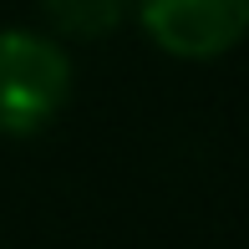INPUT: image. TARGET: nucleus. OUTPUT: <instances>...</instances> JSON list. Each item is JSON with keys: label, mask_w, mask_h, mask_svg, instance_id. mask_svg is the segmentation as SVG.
Masks as SVG:
<instances>
[{"label": "nucleus", "mask_w": 249, "mask_h": 249, "mask_svg": "<svg viewBox=\"0 0 249 249\" xmlns=\"http://www.w3.org/2000/svg\"><path fill=\"white\" fill-rule=\"evenodd\" d=\"M71 97V61L36 31H0V138L41 132Z\"/></svg>", "instance_id": "nucleus-1"}, {"label": "nucleus", "mask_w": 249, "mask_h": 249, "mask_svg": "<svg viewBox=\"0 0 249 249\" xmlns=\"http://www.w3.org/2000/svg\"><path fill=\"white\" fill-rule=\"evenodd\" d=\"M138 16L178 61H213L249 36V0H138Z\"/></svg>", "instance_id": "nucleus-2"}, {"label": "nucleus", "mask_w": 249, "mask_h": 249, "mask_svg": "<svg viewBox=\"0 0 249 249\" xmlns=\"http://www.w3.org/2000/svg\"><path fill=\"white\" fill-rule=\"evenodd\" d=\"M46 20L61 36L71 41H97V36H112L127 16V0H41Z\"/></svg>", "instance_id": "nucleus-3"}]
</instances>
